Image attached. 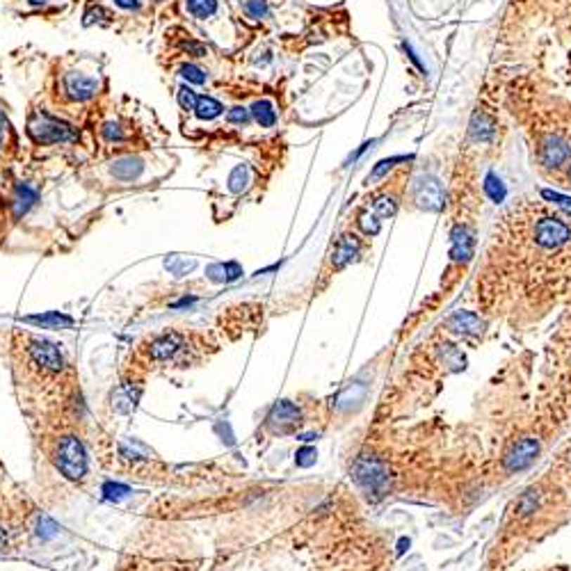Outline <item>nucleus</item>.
<instances>
[{
    "label": "nucleus",
    "mask_w": 571,
    "mask_h": 571,
    "mask_svg": "<svg viewBox=\"0 0 571 571\" xmlns=\"http://www.w3.org/2000/svg\"><path fill=\"white\" fill-rule=\"evenodd\" d=\"M183 51L192 55V58H206V46L199 41H186L183 44Z\"/></svg>",
    "instance_id": "obj_34"
},
{
    "label": "nucleus",
    "mask_w": 571,
    "mask_h": 571,
    "mask_svg": "<svg viewBox=\"0 0 571 571\" xmlns=\"http://www.w3.org/2000/svg\"><path fill=\"white\" fill-rule=\"evenodd\" d=\"M53 459H55V466H58V471L69 477V480H80L82 475L87 473V455H85V448L82 444L76 439V437H62L58 441V446H55V453H53Z\"/></svg>",
    "instance_id": "obj_3"
},
{
    "label": "nucleus",
    "mask_w": 571,
    "mask_h": 571,
    "mask_svg": "<svg viewBox=\"0 0 571 571\" xmlns=\"http://www.w3.org/2000/svg\"><path fill=\"white\" fill-rule=\"evenodd\" d=\"M5 131H7V119L0 113V149H3V142H5Z\"/></svg>",
    "instance_id": "obj_36"
},
{
    "label": "nucleus",
    "mask_w": 571,
    "mask_h": 571,
    "mask_svg": "<svg viewBox=\"0 0 571 571\" xmlns=\"http://www.w3.org/2000/svg\"><path fill=\"white\" fill-rule=\"evenodd\" d=\"M571 229L560 217H541L535 224V243L541 250H558L569 243Z\"/></svg>",
    "instance_id": "obj_4"
},
{
    "label": "nucleus",
    "mask_w": 571,
    "mask_h": 571,
    "mask_svg": "<svg viewBox=\"0 0 571 571\" xmlns=\"http://www.w3.org/2000/svg\"><path fill=\"white\" fill-rule=\"evenodd\" d=\"M183 349V336L181 334H162L151 343V357L153 359H169Z\"/></svg>",
    "instance_id": "obj_12"
},
{
    "label": "nucleus",
    "mask_w": 571,
    "mask_h": 571,
    "mask_svg": "<svg viewBox=\"0 0 571 571\" xmlns=\"http://www.w3.org/2000/svg\"><path fill=\"white\" fill-rule=\"evenodd\" d=\"M535 505H537V494L535 492H526V494H523V499L519 501V512L521 514L535 512Z\"/></svg>",
    "instance_id": "obj_32"
},
{
    "label": "nucleus",
    "mask_w": 571,
    "mask_h": 571,
    "mask_svg": "<svg viewBox=\"0 0 571 571\" xmlns=\"http://www.w3.org/2000/svg\"><path fill=\"white\" fill-rule=\"evenodd\" d=\"M245 14L250 16V18H265L270 14V5H268V0H247L245 3Z\"/></svg>",
    "instance_id": "obj_23"
},
{
    "label": "nucleus",
    "mask_w": 571,
    "mask_h": 571,
    "mask_svg": "<svg viewBox=\"0 0 571 571\" xmlns=\"http://www.w3.org/2000/svg\"><path fill=\"white\" fill-rule=\"evenodd\" d=\"M142 160L140 158H133V155H126V158H119L113 162V167H110V172H113V177L117 179H122V181H131L135 177H140V172H142Z\"/></svg>",
    "instance_id": "obj_14"
},
{
    "label": "nucleus",
    "mask_w": 571,
    "mask_h": 571,
    "mask_svg": "<svg viewBox=\"0 0 571 571\" xmlns=\"http://www.w3.org/2000/svg\"><path fill=\"white\" fill-rule=\"evenodd\" d=\"M113 3L117 7H122V9H128V12H137V9L142 7L140 0H113Z\"/></svg>",
    "instance_id": "obj_35"
},
{
    "label": "nucleus",
    "mask_w": 571,
    "mask_h": 571,
    "mask_svg": "<svg viewBox=\"0 0 571 571\" xmlns=\"http://www.w3.org/2000/svg\"><path fill=\"white\" fill-rule=\"evenodd\" d=\"M492 135H494V122L485 113H475L471 119V137L473 140L487 142L492 140Z\"/></svg>",
    "instance_id": "obj_17"
},
{
    "label": "nucleus",
    "mask_w": 571,
    "mask_h": 571,
    "mask_svg": "<svg viewBox=\"0 0 571 571\" xmlns=\"http://www.w3.org/2000/svg\"><path fill=\"white\" fill-rule=\"evenodd\" d=\"M359 250H361V243H359L357 236H349V233L343 236L336 243L334 254H331V263H334V268L340 270V268H345L347 263H352L359 256Z\"/></svg>",
    "instance_id": "obj_11"
},
{
    "label": "nucleus",
    "mask_w": 571,
    "mask_h": 571,
    "mask_svg": "<svg viewBox=\"0 0 571 571\" xmlns=\"http://www.w3.org/2000/svg\"><path fill=\"white\" fill-rule=\"evenodd\" d=\"M448 327L459 331V334H480L482 320L471 311H457L448 318Z\"/></svg>",
    "instance_id": "obj_13"
},
{
    "label": "nucleus",
    "mask_w": 571,
    "mask_h": 571,
    "mask_svg": "<svg viewBox=\"0 0 571 571\" xmlns=\"http://www.w3.org/2000/svg\"><path fill=\"white\" fill-rule=\"evenodd\" d=\"M226 119L229 124H236V126H245L247 122L252 119V113L250 108H243V105H233L231 110L226 113Z\"/></svg>",
    "instance_id": "obj_26"
},
{
    "label": "nucleus",
    "mask_w": 571,
    "mask_h": 571,
    "mask_svg": "<svg viewBox=\"0 0 571 571\" xmlns=\"http://www.w3.org/2000/svg\"><path fill=\"white\" fill-rule=\"evenodd\" d=\"M352 475L357 485L361 487L368 496H373V499H382L391 482L389 466L377 457H359L354 462Z\"/></svg>",
    "instance_id": "obj_2"
},
{
    "label": "nucleus",
    "mask_w": 571,
    "mask_h": 571,
    "mask_svg": "<svg viewBox=\"0 0 571 571\" xmlns=\"http://www.w3.org/2000/svg\"><path fill=\"white\" fill-rule=\"evenodd\" d=\"M229 183H231V192H240L247 183H250V169L245 167V165H238V167L231 172V179H229Z\"/></svg>",
    "instance_id": "obj_25"
},
{
    "label": "nucleus",
    "mask_w": 571,
    "mask_h": 571,
    "mask_svg": "<svg viewBox=\"0 0 571 571\" xmlns=\"http://www.w3.org/2000/svg\"><path fill=\"white\" fill-rule=\"evenodd\" d=\"M569 181H571V172H569Z\"/></svg>",
    "instance_id": "obj_40"
},
{
    "label": "nucleus",
    "mask_w": 571,
    "mask_h": 571,
    "mask_svg": "<svg viewBox=\"0 0 571 571\" xmlns=\"http://www.w3.org/2000/svg\"><path fill=\"white\" fill-rule=\"evenodd\" d=\"M400 160H404V158H391V160H382V162L377 165V167L373 169V174H371V177H368V181H377V179H382L384 174L389 172V169L393 167L395 162H400Z\"/></svg>",
    "instance_id": "obj_33"
},
{
    "label": "nucleus",
    "mask_w": 571,
    "mask_h": 571,
    "mask_svg": "<svg viewBox=\"0 0 571 571\" xmlns=\"http://www.w3.org/2000/svg\"><path fill=\"white\" fill-rule=\"evenodd\" d=\"M27 3H30L32 7H41V5H46V0H27Z\"/></svg>",
    "instance_id": "obj_39"
},
{
    "label": "nucleus",
    "mask_w": 571,
    "mask_h": 571,
    "mask_svg": "<svg viewBox=\"0 0 571 571\" xmlns=\"http://www.w3.org/2000/svg\"><path fill=\"white\" fill-rule=\"evenodd\" d=\"M64 89L71 101H89L98 91V80L85 76V73L71 71L64 76Z\"/></svg>",
    "instance_id": "obj_8"
},
{
    "label": "nucleus",
    "mask_w": 571,
    "mask_h": 571,
    "mask_svg": "<svg viewBox=\"0 0 571 571\" xmlns=\"http://www.w3.org/2000/svg\"><path fill=\"white\" fill-rule=\"evenodd\" d=\"M188 12L195 18H208L217 12V0H188Z\"/></svg>",
    "instance_id": "obj_21"
},
{
    "label": "nucleus",
    "mask_w": 571,
    "mask_h": 571,
    "mask_svg": "<svg viewBox=\"0 0 571 571\" xmlns=\"http://www.w3.org/2000/svg\"><path fill=\"white\" fill-rule=\"evenodd\" d=\"M359 224H361V229L366 233H371V236H375V233H380V219H377V215L373 213H364L361 215V219H359Z\"/></svg>",
    "instance_id": "obj_29"
},
{
    "label": "nucleus",
    "mask_w": 571,
    "mask_h": 571,
    "mask_svg": "<svg viewBox=\"0 0 571 571\" xmlns=\"http://www.w3.org/2000/svg\"><path fill=\"white\" fill-rule=\"evenodd\" d=\"M222 103L213 96H199V103L195 108V115L201 119V122H210V119H217L222 115Z\"/></svg>",
    "instance_id": "obj_18"
},
{
    "label": "nucleus",
    "mask_w": 571,
    "mask_h": 571,
    "mask_svg": "<svg viewBox=\"0 0 571 571\" xmlns=\"http://www.w3.org/2000/svg\"><path fill=\"white\" fill-rule=\"evenodd\" d=\"M34 201H37V190L27 186V183H18L14 190V215L16 217L25 215L27 210H30V206H34Z\"/></svg>",
    "instance_id": "obj_16"
},
{
    "label": "nucleus",
    "mask_w": 571,
    "mask_h": 571,
    "mask_svg": "<svg viewBox=\"0 0 571 571\" xmlns=\"http://www.w3.org/2000/svg\"><path fill=\"white\" fill-rule=\"evenodd\" d=\"M485 192H487V197H489L494 204H501V201L505 199V195H508V190H505L503 186V181L496 177L494 172L487 174V179H485Z\"/></svg>",
    "instance_id": "obj_20"
},
{
    "label": "nucleus",
    "mask_w": 571,
    "mask_h": 571,
    "mask_svg": "<svg viewBox=\"0 0 571 571\" xmlns=\"http://www.w3.org/2000/svg\"><path fill=\"white\" fill-rule=\"evenodd\" d=\"M7 544V535H5V530H0V548H3Z\"/></svg>",
    "instance_id": "obj_38"
},
{
    "label": "nucleus",
    "mask_w": 571,
    "mask_h": 571,
    "mask_svg": "<svg viewBox=\"0 0 571 571\" xmlns=\"http://www.w3.org/2000/svg\"><path fill=\"white\" fill-rule=\"evenodd\" d=\"M541 197L553 201V204H558L560 208H565L567 213H571V197H565V195H560V192H553V190H544V192H541Z\"/></svg>",
    "instance_id": "obj_28"
},
{
    "label": "nucleus",
    "mask_w": 571,
    "mask_h": 571,
    "mask_svg": "<svg viewBox=\"0 0 571 571\" xmlns=\"http://www.w3.org/2000/svg\"><path fill=\"white\" fill-rule=\"evenodd\" d=\"M27 354H30V359L37 366H41L44 371H49V373H60L64 368L62 352L44 338H30V340H27Z\"/></svg>",
    "instance_id": "obj_6"
},
{
    "label": "nucleus",
    "mask_w": 571,
    "mask_h": 571,
    "mask_svg": "<svg viewBox=\"0 0 571 571\" xmlns=\"http://www.w3.org/2000/svg\"><path fill=\"white\" fill-rule=\"evenodd\" d=\"M250 113H252V119L261 128H272L274 124H277V110H274V105L268 98L256 101V103L250 108Z\"/></svg>",
    "instance_id": "obj_15"
},
{
    "label": "nucleus",
    "mask_w": 571,
    "mask_h": 571,
    "mask_svg": "<svg viewBox=\"0 0 571 571\" xmlns=\"http://www.w3.org/2000/svg\"><path fill=\"white\" fill-rule=\"evenodd\" d=\"M375 215L377 217H391L395 213V201L391 197H380V199H375Z\"/></svg>",
    "instance_id": "obj_27"
},
{
    "label": "nucleus",
    "mask_w": 571,
    "mask_h": 571,
    "mask_svg": "<svg viewBox=\"0 0 571 571\" xmlns=\"http://www.w3.org/2000/svg\"><path fill=\"white\" fill-rule=\"evenodd\" d=\"M103 18H108V14H105V9L103 7H89L87 9V14H85V18H82V25H91V23H101L103 21Z\"/></svg>",
    "instance_id": "obj_30"
},
{
    "label": "nucleus",
    "mask_w": 571,
    "mask_h": 571,
    "mask_svg": "<svg viewBox=\"0 0 571 571\" xmlns=\"http://www.w3.org/2000/svg\"><path fill=\"white\" fill-rule=\"evenodd\" d=\"M413 197H416V204L421 208L432 210V213H437V210L444 208V190H441V183L432 177H423L416 183Z\"/></svg>",
    "instance_id": "obj_7"
},
{
    "label": "nucleus",
    "mask_w": 571,
    "mask_h": 571,
    "mask_svg": "<svg viewBox=\"0 0 571 571\" xmlns=\"http://www.w3.org/2000/svg\"><path fill=\"white\" fill-rule=\"evenodd\" d=\"M179 76L186 82H192V85H204V82L208 80V73L201 67H197V64H192V62L183 64V67L179 69Z\"/></svg>",
    "instance_id": "obj_22"
},
{
    "label": "nucleus",
    "mask_w": 571,
    "mask_h": 571,
    "mask_svg": "<svg viewBox=\"0 0 571 571\" xmlns=\"http://www.w3.org/2000/svg\"><path fill=\"white\" fill-rule=\"evenodd\" d=\"M571 155V146L567 140L558 135H548L544 137V142H541V149H539V160L546 165V167H560V165H565Z\"/></svg>",
    "instance_id": "obj_9"
},
{
    "label": "nucleus",
    "mask_w": 571,
    "mask_h": 571,
    "mask_svg": "<svg viewBox=\"0 0 571 571\" xmlns=\"http://www.w3.org/2000/svg\"><path fill=\"white\" fill-rule=\"evenodd\" d=\"M270 421H279L283 425H295V423L300 421V411L295 409L290 402H279L277 407L272 409Z\"/></svg>",
    "instance_id": "obj_19"
},
{
    "label": "nucleus",
    "mask_w": 571,
    "mask_h": 571,
    "mask_svg": "<svg viewBox=\"0 0 571 571\" xmlns=\"http://www.w3.org/2000/svg\"><path fill=\"white\" fill-rule=\"evenodd\" d=\"M537 455H539V441L532 437H523L508 450V455L503 457V466H505V471H510V473L523 471V468H528L532 462H535Z\"/></svg>",
    "instance_id": "obj_5"
},
{
    "label": "nucleus",
    "mask_w": 571,
    "mask_h": 571,
    "mask_svg": "<svg viewBox=\"0 0 571 571\" xmlns=\"http://www.w3.org/2000/svg\"><path fill=\"white\" fill-rule=\"evenodd\" d=\"M177 98H179V105H181L183 110H192V113H195V108H197V103H199V96H197V91H195V89H190L188 85H183V87H179V91H177Z\"/></svg>",
    "instance_id": "obj_24"
},
{
    "label": "nucleus",
    "mask_w": 571,
    "mask_h": 571,
    "mask_svg": "<svg viewBox=\"0 0 571 571\" xmlns=\"http://www.w3.org/2000/svg\"><path fill=\"white\" fill-rule=\"evenodd\" d=\"M101 133H103V137H105L108 142H122V140H124L122 128H119V124H113V122H108Z\"/></svg>",
    "instance_id": "obj_31"
},
{
    "label": "nucleus",
    "mask_w": 571,
    "mask_h": 571,
    "mask_svg": "<svg viewBox=\"0 0 571 571\" xmlns=\"http://www.w3.org/2000/svg\"><path fill=\"white\" fill-rule=\"evenodd\" d=\"M27 135L32 137L34 144H60L71 142L76 137V131L62 119L44 113V110H37L30 117V122H27Z\"/></svg>",
    "instance_id": "obj_1"
},
{
    "label": "nucleus",
    "mask_w": 571,
    "mask_h": 571,
    "mask_svg": "<svg viewBox=\"0 0 571 571\" xmlns=\"http://www.w3.org/2000/svg\"><path fill=\"white\" fill-rule=\"evenodd\" d=\"M450 256L457 263H466L473 256V233L462 224H457L450 233Z\"/></svg>",
    "instance_id": "obj_10"
},
{
    "label": "nucleus",
    "mask_w": 571,
    "mask_h": 571,
    "mask_svg": "<svg viewBox=\"0 0 571 571\" xmlns=\"http://www.w3.org/2000/svg\"><path fill=\"white\" fill-rule=\"evenodd\" d=\"M407 548H409V539H400V544H398V553L402 556V553H404V551H407Z\"/></svg>",
    "instance_id": "obj_37"
}]
</instances>
